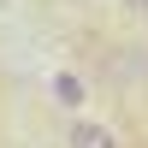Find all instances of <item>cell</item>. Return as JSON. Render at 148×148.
Instances as JSON below:
<instances>
[{"mask_svg":"<svg viewBox=\"0 0 148 148\" xmlns=\"http://www.w3.org/2000/svg\"><path fill=\"white\" fill-rule=\"evenodd\" d=\"M53 95H59L65 107H83V83L71 77V71H59V77H53Z\"/></svg>","mask_w":148,"mask_h":148,"instance_id":"2","label":"cell"},{"mask_svg":"<svg viewBox=\"0 0 148 148\" xmlns=\"http://www.w3.org/2000/svg\"><path fill=\"white\" fill-rule=\"evenodd\" d=\"M119 6H125V12H148V0H119Z\"/></svg>","mask_w":148,"mask_h":148,"instance_id":"3","label":"cell"},{"mask_svg":"<svg viewBox=\"0 0 148 148\" xmlns=\"http://www.w3.org/2000/svg\"><path fill=\"white\" fill-rule=\"evenodd\" d=\"M65 142H71V148H119V136H113L107 125H95V119H77V125L65 130Z\"/></svg>","mask_w":148,"mask_h":148,"instance_id":"1","label":"cell"}]
</instances>
